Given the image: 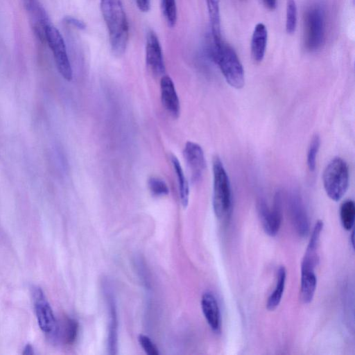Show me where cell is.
Masks as SVG:
<instances>
[{"label":"cell","instance_id":"6da1fadb","mask_svg":"<svg viewBox=\"0 0 355 355\" xmlns=\"http://www.w3.org/2000/svg\"><path fill=\"white\" fill-rule=\"evenodd\" d=\"M101 11L106 25L111 50L120 56L125 51L129 24L121 0H101Z\"/></svg>","mask_w":355,"mask_h":355},{"label":"cell","instance_id":"7a4b0ae2","mask_svg":"<svg viewBox=\"0 0 355 355\" xmlns=\"http://www.w3.org/2000/svg\"><path fill=\"white\" fill-rule=\"evenodd\" d=\"M209 58L218 66L227 83L235 89L245 84L244 70L235 51L222 42L215 44L212 40L207 47Z\"/></svg>","mask_w":355,"mask_h":355},{"label":"cell","instance_id":"3957f363","mask_svg":"<svg viewBox=\"0 0 355 355\" xmlns=\"http://www.w3.org/2000/svg\"><path fill=\"white\" fill-rule=\"evenodd\" d=\"M213 207L216 216L226 219L232 208L231 187L223 162L218 156L213 159Z\"/></svg>","mask_w":355,"mask_h":355},{"label":"cell","instance_id":"277c9868","mask_svg":"<svg viewBox=\"0 0 355 355\" xmlns=\"http://www.w3.org/2000/svg\"><path fill=\"white\" fill-rule=\"evenodd\" d=\"M324 190L334 201L340 200L349 186V171L346 162L340 157H334L326 166L322 175Z\"/></svg>","mask_w":355,"mask_h":355},{"label":"cell","instance_id":"5b68a950","mask_svg":"<svg viewBox=\"0 0 355 355\" xmlns=\"http://www.w3.org/2000/svg\"><path fill=\"white\" fill-rule=\"evenodd\" d=\"M34 310L38 326L49 336H57L59 327L53 309L42 289L39 286L32 288Z\"/></svg>","mask_w":355,"mask_h":355},{"label":"cell","instance_id":"8992f818","mask_svg":"<svg viewBox=\"0 0 355 355\" xmlns=\"http://www.w3.org/2000/svg\"><path fill=\"white\" fill-rule=\"evenodd\" d=\"M45 40L53 54L59 73L65 80H71L73 77L72 69L61 33L55 26L49 24L45 29Z\"/></svg>","mask_w":355,"mask_h":355},{"label":"cell","instance_id":"52a82bcc","mask_svg":"<svg viewBox=\"0 0 355 355\" xmlns=\"http://www.w3.org/2000/svg\"><path fill=\"white\" fill-rule=\"evenodd\" d=\"M305 44L309 51L318 50L324 38V15L318 6L311 7L306 15Z\"/></svg>","mask_w":355,"mask_h":355},{"label":"cell","instance_id":"ba28073f","mask_svg":"<svg viewBox=\"0 0 355 355\" xmlns=\"http://www.w3.org/2000/svg\"><path fill=\"white\" fill-rule=\"evenodd\" d=\"M257 210L264 232L270 236H275L279 232L282 219V196L277 192L272 209L268 208L264 200H260Z\"/></svg>","mask_w":355,"mask_h":355},{"label":"cell","instance_id":"9c48e42d","mask_svg":"<svg viewBox=\"0 0 355 355\" xmlns=\"http://www.w3.org/2000/svg\"><path fill=\"white\" fill-rule=\"evenodd\" d=\"M146 62L150 71L155 76H163L165 64L159 38L153 30H148L146 37Z\"/></svg>","mask_w":355,"mask_h":355},{"label":"cell","instance_id":"30bf717a","mask_svg":"<svg viewBox=\"0 0 355 355\" xmlns=\"http://www.w3.org/2000/svg\"><path fill=\"white\" fill-rule=\"evenodd\" d=\"M183 155L190 171L192 182H198L200 180L205 169L203 150L198 144L187 141L183 150Z\"/></svg>","mask_w":355,"mask_h":355},{"label":"cell","instance_id":"8fae6325","mask_svg":"<svg viewBox=\"0 0 355 355\" xmlns=\"http://www.w3.org/2000/svg\"><path fill=\"white\" fill-rule=\"evenodd\" d=\"M161 100L165 110L173 118L180 115V105L172 79L164 75L160 80Z\"/></svg>","mask_w":355,"mask_h":355},{"label":"cell","instance_id":"7c38bea8","mask_svg":"<svg viewBox=\"0 0 355 355\" xmlns=\"http://www.w3.org/2000/svg\"><path fill=\"white\" fill-rule=\"evenodd\" d=\"M289 209L293 227L301 237H306L309 231V225L302 202L297 194H292L289 199Z\"/></svg>","mask_w":355,"mask_h":355},{"label":"cell","instance_id":"4fadbf2b","mask_svg":"<svg viewBox=\"0 0 355 355\" xmlns=\"http://www.w3.org/2000/svg\"><path fill=\"white\" fill-rule=\"evenodd\" d=\"M201 307L210 328L214 331H218L221 325L220 312L217 300L211 292L207 291L202 294Z\"/></svg>","mask_w":355,"mask_h":355},{"label":"cell","instance_id":"5bb4252c","mask_svg":"<svg viewBox=\"0 0 355 355\" xmlns=\"http://www.w3.org/2000/svg\"><path fill=\"white\" fill-rule=\"evenodd\" d=\"M105 296L110 314L107 347L109 349V354H116L117 353L116 350L118 338V321L116 303L112 293L110 289H108V288H106L105 289Z\"/></svg>","mask_w":355,"mask_h":355},{"label":"cell","instance_id":"9a60e30c","mask_svg":"<svg viewBox=\"0 0 355 355\" xmlns=\"http://www.w3.org/2000/svg\"><path fill=\"white\" fill-rule=\"evenodd\" d=\"M268 41V31L262 24H257L253 31L251 39V55L253 60L257 62L262 61L264 58Z\"/></svg>","mask_w":355,"mask_h":355},{"label":"cell","instance_id":"2e32d148","mask_svg":"<svg viewBox=\"0 0 355 355\" xmlns=\"http://www.w3.org/2000/svg\"><path fill=\"white\" fill-rule=\"evenodd\" d=\"M315 269L301 267L300 298L303 303H310L317 286Z\"/></svg>","mask_w":355,"mask_h":355},{"label":"cell","instance_id":"e0dca14e","mask_svg":"<svg viewBox=\"0 0 355 355\" xmlns=\"http://www.w3.org/2000/svg\"><path fill=\"white\" fill-rule=\"evenodd\" d=\"M211 27V39L215 44L221 43L220 17L218 0H206Z\"/></svg>","mask_w":355,"mask_h":355},{"label":"cell","instance_id":"ac0fdd59","mask_svg":"<svg viewBox=\"0 0 355 355\" xmlns=\"http://www.w3.org/2000/svg\"><path fill=\"white\" fill-rule=\"evenodd\" d=\"M286 279V270L281 266L277 272L276 285L273 292L270 295L266 302V308L268 311H274L279 306L285 288Z\"/></svg>","mask_w":355,"mask_h":355},{"label":"cell","instance_id":"d6986e66","mask_svg":"<svg viewBox=\"0 0 355 355\" xmlns=\"http://www.w3.org/2000/svg\"><path fill=\"white\" fill-rule=\"evenodd\" d=\"M171 160L178 179L181 204L184 208H186L189 204V184L177 157L175 155H171Z\"/></svg>","mask_w":355,"mask_h":355},{"label":"cell","instance_id":"ffe728a7","mask_svg":"<svg viewBox=\"0 0 355 355\" xmlns=\"http://www.w3.org/2000/svg\"><path fill=\"white\" fill-rule=\"evenodd\" d=\"M340 217L343 228L346 230H352L355 219V205L352 200H346L341 205Z\"/></svg>","mask_w":355,"mask_h":355},{"label":"cell","instance_id":"44dd1931","mask_svg":"<svg viewBox=\"0 0 355 355\" xmlns=\"http://www.w3.org/2000/svg\"><path fill=\"white\" fill-rule=\"evenodd\" d=\"M161 8L168 26L174 27L178 19L175 0H161Z\"/></svg>","mask_w":355,"mask_h":355},{"label":"cell","instance_id":"7402d4cb","mask_svg":"<svg viewBox=\"0 0 355 355\" xmlns=\"http://www.w3.org/2000/svg\"><path fill=\"white\" fill-rule=\"evenodd\" d=\"M286 31L288 34H293L297 26V10L295 0L286 1Z\"/></svg>","mask_w":355,"mask_h":355},{"label":"cell","instance_id":"603a6c76","mask_svg":"<svg viewBox=\"0 0 355 355\" xmlns=\"http://www.w3.org/2000/svg\"><path fill=\"white\" fill-rule=\"evenodd\" d=\"M78 331V324L77 321L73 318H67L64 320L63 339L68 345L74 343L77 338Z\"/></svg>","mask_w":355,"mask_h":355},{"label":"cell","instance_id":"cb8c5ba5","mask_svg":"<svg viewBox=\"0 0 355 355\" xmlns=\"http://www.w3.org/2000/svg\"><path fill=\"white\" fill-rule=\"evenodd\" d=\"M148 187L150 193L155 196H166L169 189L166 182L157 177H150L148 180Z\"/></svg>","mask_w":355,"mask_h":355},{"label":"cell","instance_id":"d4e9b609","mask_svg":"<svg viewBox=\"0 0 355 355\" xmlns=\"http://www.w3.org/2000/svg\"><path fill=\"white\" fill-rule=\"evenodd\" d=\"M320 139L318 135L313 136L310 143L307 153V165L311 171L315 168L316 157L320 148Z\"/></svg>","mask_w":355,"mask_h":355},{"label":"cell","instance_id":"484cf974","mask_svg":"<svg viewBox=\"0 0 355 355\" xmlns=\"http://www.w3.org/2000/svg\"><path fill=\"white\" fill-rule=\"evenodd\" d=\"M138 340L146 354L149 355H158L159 354L157 347L148 336L140 334Z\"/></svg>","mask_w":355,"mask_h":355},{"label":"cell","instance_id":"4316f807","mask_svg":"<svg viewBox=\"0 0 355 355\" xmlns=\"http://www.w3.org/2000/svg\"><path fill=\"white\" fill-rule=\"evenodd\" d=\"M64 21L66 24L71 25L78 30H85L86 28L85 22L74 17L66 16L64 18Z\"/></svg>","mask_w":355,"mask_h":355},{"label":"cell","instance_id":"83f0119b","mask_svg":"<svg viewBox=\"0 0 355 355\" xmlns=\"http://www.w3.org/2000/svg\"><path fill=\"white\" fill-rule=\"evenodd\" d=\"M137 8L141 12H146L150 8V0H135Z\"/></svg>","mask_w":355,"mask_h":355},{"label":"cell","instance_id":"f1b7e54d","mask_svg":"<svg viewBox=\"0 0 355 355\" xmlns=\"http://www.w3.org/2000/svg\"><path fill=\"white\" fill-rule=\"evenodd\" d=\"M264 5L270 10H273L276 8L277 0H262Z\"/></svg>","mask_w":355,"mask_h":355},{"label":"cell","instance_id":"f546056e","mask_svg":"<svg viewBox=\"0 0 355 355\" xmlns=\"http://www.w3.org/2000/svg\"><path fill=\"white\" fill-rule=\"evenodd\" d=\"M24 355H32L34 354V349L33 346L31 344H26L24 348V351L22 352Z\"/></svg>","mask_w":355,"mask_h":355},{"label":"cell","instance_id":"4dcf8cb0","mask_svg":"<svg viewBox=\"0 0 355 355\" xmlns=\"http://www.w3.org/2000/svg\"><path fill=\"white\" fill-rule=\"evenodd\" d=\"M351 240H352V245H354V232H352V234L351 236Z\"/></svg>","mask_w":355,"mask_h":355}]
</instances>
